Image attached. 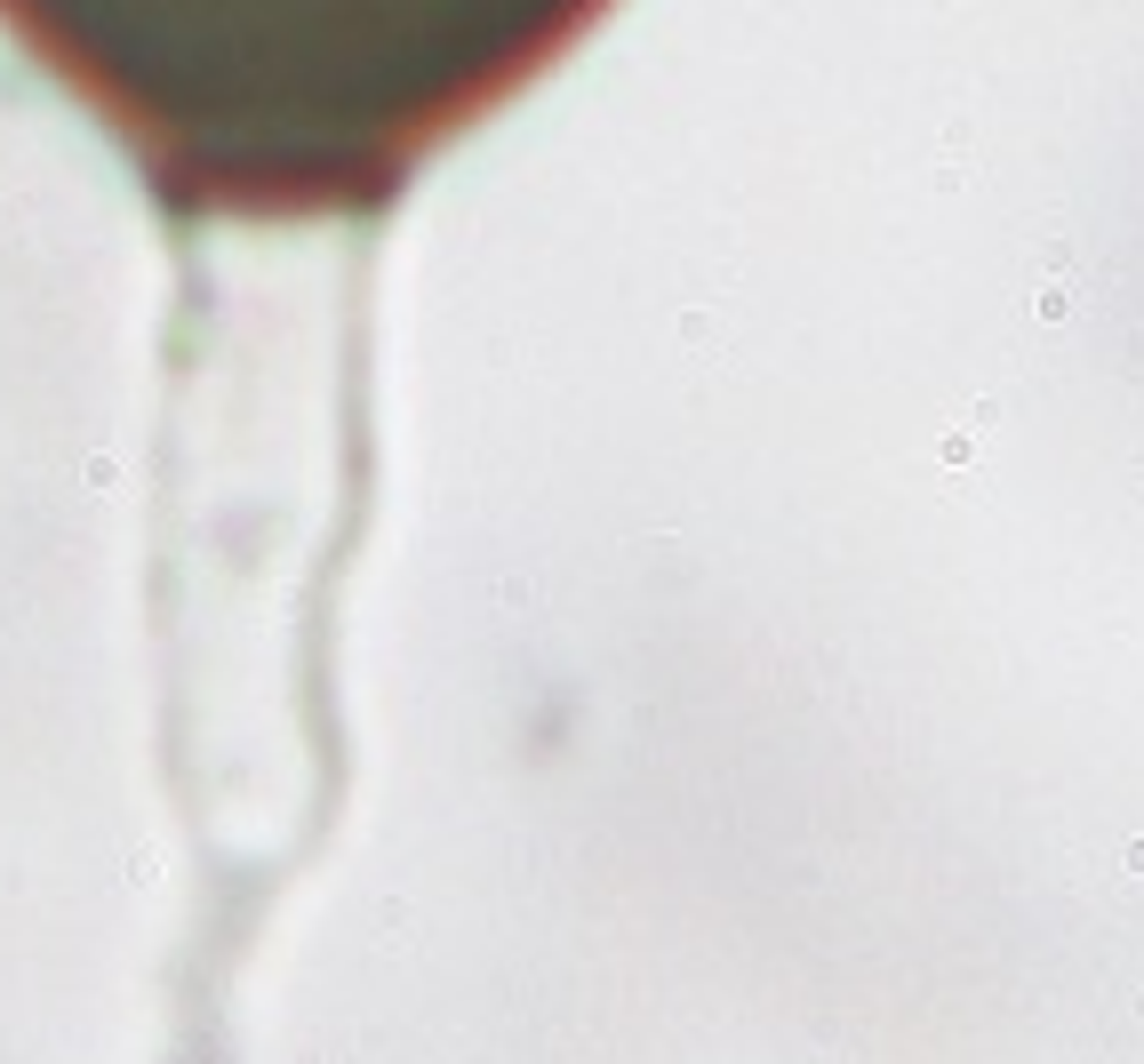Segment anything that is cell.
Returning <instances> with one entry per match:
<instances>
[{"label":"cell","instance_id":"cell-1","mask_svg":"<svg viewBox=\"0 0 1144 1064\" xmlns=\"http://www.w3.org/2000/svg\"><path fill=\"white\" fill-rule=\"evenodd\" d=\"M617 0H0L176 224H361Z\"/></svg>","mask_w":1144,"mask_h":1064}]
</instances>
